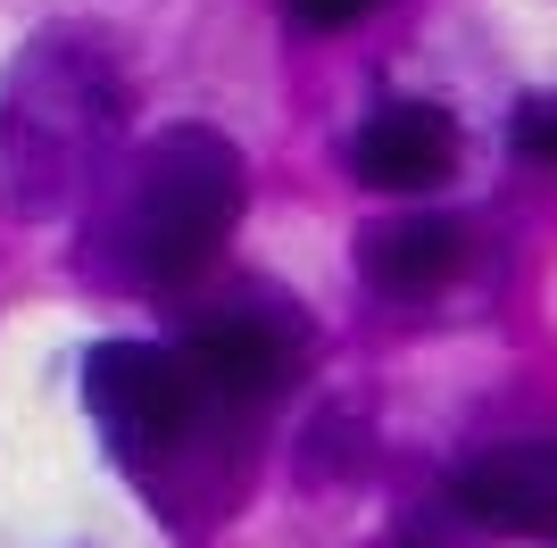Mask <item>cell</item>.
<instances>
[{"mask_svg":"<svg viewBox=\"0 0 557 548\" xmlns=\"http://www.w3.org/2000/svg\"><path fill=\"white\" fill-rule=\"evenodd\" d=\"M242 216V150L209 125H175L141 150L125 200V258L141 283H191Z\"/></svg>","mask_w":557,"mask_h":548,"instance_id":"1","label":"cell"},{"mask_svg":"<svg viewBox=\"0 0 557 548\" xmlns=\"http://www.w3.org/2000/svg\"><path fill=\"white\" fill-rule=\"evenodd\" d=\"M84 399H92V415L116 440H134V449L175 440L191 415H200V390H191L184 358H175V349H150V341H100L92 358H84Z\"/></svg>","mask_w":557,"mask_h":548,"instance_id":"2","label":"cell"},{"mask_svg":"<svg viewBox=\"0 0 557 548\" xmlns=\"http://www.w3.org/2000/svg\"><path fill=\"white\" fill-rule=\"evenodd\" d=\"M349 166H358V183H374V191H433V183H449V166H458V125H449L433 100H392V109H374L367 125H358Z\"/></svg>","mask_w":557,"mask_h":548,"instance_id":"3","label":"cell"},{"mask_svg":"<svg viewBox=\"0 0 557 548\" xmlns=\"http://www.w3.org/2000/svg\"><path fill=\"white\" fill-rule=\"evenodd\" d=\"M458 507L491 532H524V540H557V440H524V449H491L458 474Z\"/></svg>","mask_w":557,"mask_h":548,"instance_id":"4","label":"cell"},{"mask_svg":"<svg viewBox=\"0 0 557 548\" xmlns=\"http://www.w3.org/2000/svg\"><path fill=\"white\" fill-rule=\"evenodd\" d=\"M200 390V408H250V399H275L292 383V349L267 333V324H209L200 341L175 349Z\"/></svg>","mask_w":557,"mask_h":548,"instance_id":"5","label":"cell"},{"mask_svg":"<svg viewBox=\"0 0 557 548\" xmlns=\"http://www.w3.org/2000/svg\"><path fill=\"white\" fill-rule=\"evenodd\" d=\"M458 266H466V225H449V216H399L358 241V274L392 299L442 291V283H458Z\"/></svg>","mask_w":557,"mask_h":548,"instance_id":"6","label":"cell"},{"mask_svg":"<svg viewBox=\"0 0 557 548\" xmlns=\"http://www.w3.org/2000/svg\"><path fill=\"white\" fill-rule=\"evenodd\" d=\"M516 150L557 166V100H524V109H516Z\"/></svg>","mask_w":557,"mask_h":548,"instance_id":"7","label":"cell"},{"mask_svg":"<svg viewBox=\"0 0 557 548\" xmlns=\"http://www.w3.org/2000/svg\"><path fill=\"white\" fill-rule=\"evenodd\" d=\"M374 0H292V17L300 25H358Z\"/></svg>","mask_w":557,"mask_h":548,"instance_id":"8","label":"cell"}]
</instances>
